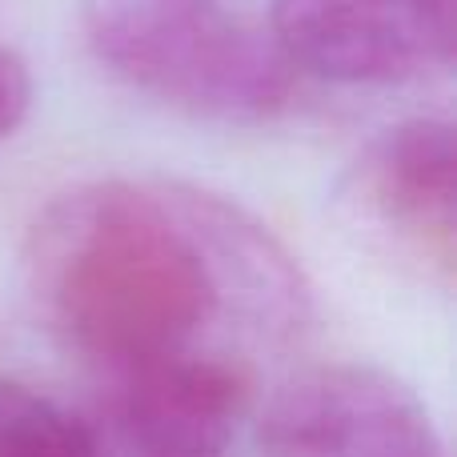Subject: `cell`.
<instances>
[{
	"label": "cell",
	"mask_w": 457,
	"mask_h": 457,
	"mask_svg": "<svg viewBox=\"0 0 457 457\" xmlns=\"http://www.w3.org/2000/svg\"><path fill=\"white\" fill-rule=\"evenodd\" d=\"M24 277L48 329L109 373L221 353V325L285 345L309 321L289 249L237 201L165 177H109L48 201Z\"/></svg>",
	"instance_id": "cell-1"
},
{
	"label": "cell",
	"mask_w": 457,
	"mask_h": 457,
	"mask_svg": "<svg viewBox=\"0 0 457 457\" xmlns=\"http://www.w3.org/2000/svg\"><path fill=\"white\" fill-rule=\"evenodd\" d=\"M0 457H101V442L61 402L0 378Z\"/></svg>",
	"instance_id": "cell-7"
},
{
	"label": "cell",
	"mask_w": 457,
	"mask_h": 457,
	"mask_svg": "<svg viewBox=\"0 0 457 457\" xmlns=\"http://www.w3.org/2000/svg\"><path fill=\"white\" fill-rule=\"evenodd\" d=\"M117 421L145 457H217L253 402L233 353H185L117 373Z\"/></svg>",
	"instance_id": "cell-6"
},
{
	"label": "cell",
	"mask_w": 457,
	"mask_h": 457,
	"mask_svg": "<svg viewBox=\"0 0 457 457\" xmlns=\"http://www.w3.org/2000/svg\"><path fill=\"white\" fill-rule=\"evenodd\" d=\"M257 457H445L426 402L378 365H317L265 405Z\"/></svg>",
	"instance_id": "cell-4"
},
{
	"label": "cell",
	"mask_w": 457,
	"mask_h": 457,
	"mask_svg": "<svg viewBox=\"0 0 457 457\" xmlns=\"http://www.w3.org/2000/svg\"><path fill=\"white\" fill-rule=\"evenodd\" d=\"M96 61L129 88L213 125H265L301 72L277 40L221 0H85Z\"/></svg>",
	"instance_id": "cell-2"
},
{
	"label": "cell",
	"mask_w": 457,
	"mask_h": 457,
	"mask_svg": "<svg viewBox=\"0 0 457 457\" xmlns=\"http://www.w3.org/2000/svg\"><path fill=\"white\" fill-rule=\"evenodd\" d=\"M32 109V72L16 48L0 45V141L24 125Z\"/></svg>",
	"instance_id": "cell-8"
},
{
	"label": "cell",
	"mask_w": 457,
	"mask_h": 457,
	"mask_svg": "<svg viewBox=\"0 0 457 457\" xmlns=\"http://www.w3.org/2000/svg\"><path fill=\"white\" fill-rule=\"evenodd\" d=\"M269 37L301 77L405 85L453 64L457 0H273Z\"/></svg>",
	"instance_id": "cell-3"
},
{
	"label": "cell",
	"mask_w": 457,
	"mask_h": 457,
	"mask_svg": "<svg viewBox=\"0 0 457 457\" xmlns=\"http://www.w3.org/2000/svg\"><path fill=\"white\" fill-rule=\"evenodd\" d=\"M349 213L442 285L457 269V137L442 117L381 129L345 173Z\"/></svg>",
	"instance_id": "cell-5"
}]
</instances>
